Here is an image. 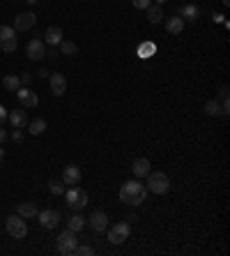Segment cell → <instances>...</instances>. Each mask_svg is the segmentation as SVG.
<instances>
[{"instance_id":"obj_1","label":"cell","mask_w":230,"mask_h":256,"mask_svg":"<svg viewBox=\"0 0 230 256\" xmlns=\"http://www.w3.org/2000/svg\"><path fill=\"white\" fill-rule=\"evenodd\" d=\"M145 199H148V187L141 180H129L120 189V201L127 205H141L145 203Z\"/></svg>"},{"instance_id":"obj_2","label":"cell","mask_w":230,"mask_h":256,"mask_svg":"<svg viewBox=\"0 0 230 256\" xmlns=\"http://www.w3.org/2000/svg\"><path fill=\"white\" fill-rule=\"evenodd\" d=\"M148 183H145V187H148V194H166L170 189V178L164 173V171H150L148 173Z\"/></svg>"},{"instance_id":"obj_3","label":"cell","mask_w":230,"mask_h":256,"mask_svg":"<svg viewBox=\"0 0 230 256\" xmlns=\"http://www.w3.org/2000/svg\"><path fill=\"white\" fill-rule=\"evenodd\" d=\"M5 229H7V233L14 240H21V238H26L28 236V224H26V219H23L21 215H12V217H7Z\"/></svg>"},{"instance_id":"obj_4","label":"cell","mask_w":230,"mask_h":256,"mask_svg":"<svg viewBox=\"0 0 230 256\" xmlns=\"http://www.w3.org/2000/svg\"><path fill=\"white\" fill-rule=\"evenodd\" d=\"M58 252H60L62 256H71L74 254V249H76V245H79V238H76V233L74 231H62L60 236H58Z\"/></svg>"},{"instance_id":"obj_5","label":"cell","mask_w":230,"mask_h":256,"mask_svg":"<svg viewBox=\"0 0 230 256\" xmlns=\"http://www.w3.org/2000/svg\"><path fill=\"white\" fill-rule=\"evenodd\" d=\"M129 236H131L129 221H117V224H113V226L108 229V242H111V245H122Z\"/></svg>"},{"instance_id":"obj_6","label":"cell","mask_w":230,"mask_h":256,"mask_svg":"<svg viewBox=\"0 0 230 256\" xmlns=\"http://www.w3.org/2000/svg\"><path fill=\"white\" fill-rule=\"evenodd\" d=\"M37 219H39V226L44 231H53L58 224H60V212L58 210H42V212H37Z\"/></svg>"},{"instance_id":"obj_7","label":"cell","mask_w":230,"mask_h":256,"mask_svg":"<svg viewBox=\"0 0 230 256\" xmlns=\"http://www.w3.org/2000/svg\"><path fill=\"white\" fill-rule=\"evenodd\" d=\"M26 55L30 58V60H42L46 55V44H44V39H39V37H35V39H30L26 46Z\"/></svg>"},{"instance_id":"obj_8","label":"cell","mask_w":230,"mask_h":256,"mask_svg":"<svg viewBox=\"0 0 230 256\" xmlns=\"http://www.w3.org/2000/svg\"><path fill=\"white\" fill-rule=\"evenodd\" d=\"M16 97H18V102H21L23 109H35V106L39 104V97H37V95L28 88V86H21V88L16 90Z\"/></svg>"},{"instance_id":"obj_9","label":"cell","mask_w":230,"mask_h":256,"mask_svg":"<svg viewBox=\"0 0 230 256\" xmlns=\"http://www.w3.org/2000/svg\"><path fill=\"white\" fill-rule=\"evenodd\" d=\"M35 23H37L35 14H33V12H23V14H18V17L14 18V30H16V33H26L30 28H35Z\"/></svg>"},{"instance_id":"obj_10","label":"cell","mask_w":230,"mask_h":256,"mask_svg":"<svg viewBox=\"0 0 230 256\" xmlns=\"http://www.w3.org/2000/svg\"><path fill=\"white\" fill-rule=\"evenodd\" d=\"M90 229L92 231H97V233H101V231H106L108 226V217H106V212H101V210H95L92 215H90Z\"/></svg>"},{"instance_id":"obj_11","label":"cell","mask_w":230,"mask_h":256,"mask_svg":"<svg viewBox=\"0 0 230 256\" xmlns=\"http://www.w3.org/2000/svg\"><path fill=\"white\" fill-rule=\"evenodd\" d=\"M51 92H53L55 97H60V95L67 92V76L65 74H60V72L51 74Z\"/></svg>"},{"instance_id":"obj_12","label":"cell","mask_w":230,"mask_h":256,"mask_svg":"<svg viewBox=\"0 0 230 256\" xmlns=\"http://www.w3.org/2000/svg\"><path fill=\"white\" fill-rule=\"evenodd\" d=\"M62 183H65L67 187L79 185V183H81V168H79V166H74V164L65 166V171H62Z\"/></svg>"},{"instance_id":"obj_13","label":"cell","mask_w":230,"mask_h":256,"mask_svg":"<svg viewBox=\"0 0 230 256\" xmlns=\"http://www.w3.org/2000/svg\"><path fill=\"white\" fill-rule=\"evenodd\" d=\"M180 17L184 18V23H198V18H200V9L198 5H184V7L180 9Z\"/></svg>"},{"instance_id":"obj_14","label":"cell","mask_w":230,"mask_h":256,"mask_svg":"<svg viewBox=\"0 0 230 256\" xmlns=\"http://www.w3.org/2000/svg\"><path fill=\"white\" fill-rule=\"evenodd\" d=\"M150 171H152V168H150V162H148L145 157H138V159H136V162L131 164V173L138 178V180H141V178H145L148 173H150Z\"/></svg>"},{"instance_id":"obj_15","label":"cell","mask_w":230,"mask_h":256,"mask_svg":"<svg viewBox=\"0 0 230 256\" xmlns=\"http://www.w3.org/2000/svg\"><path fill=\"white\" fill-rule=\"evenodd\" d=\"M7 120L12 123V127L21 129V127H26V125H28V113L23 111V109H16V111H9Z\"/></svg>"},{"instance_id":"obj_16","label":"cell","mask_w":230,"mask_h":256,"mask_svg":"<svg viewBox=\"0 0 230 256\" xmlns=\"http://www.w3.org/2000/svg\"><path fill=\"white\" fill-rule=\"evenodd\" d=\"M62 42V30L58 26H51L46 28L44 33V44H51V46H58Z\"/></svg>"},{"instance_id":"obj_17","label":"cell","mask_w":230,"mask_h":256,"mask_svg":"<svg viewBox=\"0 0 230 256\" xmlns=\"http://www.w3.org/2000/svg\"><path fill=\"white\" fill-rule=\"evenodd\" d=\"M184 18L180 17V14H177V17H173V18H166V30H168L170 35H180V33H182V30H184Z\"/></svg>"},{"instance_id":"obj_18","label":"cell","mask_w":230,"mask_h":256,"mask_svg":"<svg viewBox=\"0 0 230 256\" xmlns=\"http://www.w3.org/2000/svg\"><path fill=\"white\" fill-rule=\"evenodd\" d=\"M85 224H88V219H85L81 212H74V215L69 217V221H67V229L74 231V233H79V231L85 229Z\"/></svg>"},{"instance_id":"obj_19","label":"cell","mask_w":230,"mask_h":256,"mask_svg":"<svg viewBox=\"0 0 230 256\" xmlns=\"http://www.w3.org/2000/svg\"><path fill=\"white\" fill-rule=\"evenodd\" d=\"M69 208L74 212H81L83 208H88V192H85L83 187H79V194H76V199L69 203Z\"/></svg>"},{"instance_id":"obj_20","label":"cell","mask_w":230,"mask_h":256,"mask_svg":"<svg viewBox=\"0 0 230 256\" xmlns=\"http://www.w3.org/2000/svg\"><path fill=\"white\" fill-rule=\"evenodd\" d=\"M37 205L35 203H18L16 208V215H21L23 219H30V217H37Z\"/></svg>"},{"instance_id":"obj_21","label":"cell","mask_w":230,"mask_h":256,"mask_svg":"<svg viewBox=\"0 0 230 256\" xmlns=\"http://www.w3.org/2000/svg\"><path fill=\"white\" fill-rule=\"evenodd\" d=\"M2 88L7 90V92H16L21 88V79H18L16 74H7L5 79H2Z\"/></svg>"},{"instance_id":"obj_22","label":"cell","mask_w":230,"mask_h":256,"mask_svg":"<svg viewBox=\"0 0 230 256\" xmlns=\"http://www.w3.org/2000/svg\"><path fill=\"white\" fill-rule=\"evenodd\" d=\"M148 12V18H150V23H161V18H164V7L161 5H150V7L145 9Z\"/></svg>"},{"instance_id":"obj_23","label":"cell","mask_w":230,"mask_h":256,"mask_svg":"<svg viewBox=\"0 0 230 256\" xmlns=\"http://www.w3.org/2000/svg\"><path fill=\"white\" fill-rule=\"evenodd\" d=\"M28 132L33 134V136H39V134H44L46 132V120L44 118H37V120H28Z\"/></svg>"},{"instance_id":"obj_24","label":"cell","mask_w":230,"mask_h":256,"mask_svg":"<svg viewBox=\"0 0 230 256\" xmlns=\"http://www.w3.org/2000/svg\"><path fill=\"white\" fill-rule=\"evenodd\" d=\"M205 113L210 115V118H216V115H221V104H219L216 99H210V102H205Z\"/></svg>"},{"instance_id":"obj_25","label":"cell","mask_w":230,"mask_h":256,"mask_svg":"<svg viewBox=\"0 0 230 256\" xmlns=\"http://www.w3.org/2000/svg\"><path fill=\"white\" fill-rule=\"evenodd\" d=\"M58 46H60L62 55H76V51H79V49H76V44H74V42H69V39H62Z\"/></svg>"},{"instance_id":"obj_26","label":"cell","mask_w":230,"mask_h":256,"mask_svg":"<svg viewBox=\"0 0 230 256\" xmlns=\"http://www.w3.org/2000/svg\"><path fill=\"white\" fill-rule=\"evenodd\" d=\"M7 39H16V30L12 26H0V42H7Z\"/></svg>"},{"instance_id":"obj_27","label":"cell","mask_w":230,"mask_h":256,"mask_svg":"<svg viewBox=\"0 0 230 256\" xmlns=\"http://www.w3.org/2000/svg\"><path fill=\"white\" fill-rule=\"evenodd\" d=\"M49 189H51V194L62 196L65 194V183H62V180H51V183H49Z\"/></svg>"},{"instance_id":"obj_28","label":"cell","mask_w":230,"mask_h":256,"mask_svg":"<svg viewBox=\"0 0 230 256\" xmlns=\"http://www.w3.org/2000/svg\"><path fill=\"white\" fill-rule=\"evenodd\" d=\"M74 254H79V256H92V254H95V249L90 247V245H76Z\"/></svg>"},{"instance_id":"obj_29","label":"cell","mask_w":230,"mask_h":256,"mask_svg":"<svg viewBox=\"0 0 230 256\" xmlns=\"http://www.w3.org/2000/svg\"><path fill=\"white\" fill-rule=\"evenodd\" d=\"M0 49H2L5 53L16 51V39H7V42H0Z\"/></svg>"},{"instance_id":"obj_30","label":"cell","mask_w":230,"mask_h":256,"mask_svg":"<svg viewBox=\"0 0 230 256\" xmlns=\"http://www.w3.org/2000/svg\"><path fill=\"white\" fill-rule=\"evenodd\" d=\"M131 5H133L136 9H148L152 2H150V0H131Z\"/></svg>"},{"instance_id":"obj_31","label":"cell","mask_w":230,"mask_h":256,"mask_svg":"<svg viewBox=\"0 0 230 256\" xmlns=\"http://www.w3.org/2000/svg\"><path fill=\"white\" fill-rule=\"evenodd\" d=\"M7 136H9V139H12L14 143H21V141H23V134H21V129H16V127H14V132L7 134Z\"/></svg>"},{"instance_id":"obj_32","label":"cell","mask_w":230,"mask_h":256,"mask_svg":"<svg viewBox=\"0 0 230 256\" xmlns=\"http://www.w3.org/2000/svg\"><path fill=\"white\" fill-rule=\"evenodd\" d=\"M152 51H154V44H145V46H141V49H138L141 58H148V53H152Z\"/></svg>"},{"instance_id":"obj_33","label":"cell","mask_w":230,"mask_h":256,"mask_svg":"<svg viewBox=\"0 0 230 256\" xmlns=\"http://www.w3.org/2000/svg\"><path fill=\"white\" fill-rule=\"evenodd\" d=\"M18 79H21V86H28V83L33 81V74H28V72H23V74H21Z\"/></svg>"},{"instance_id":"obj_34","label":"cell","mask_w":230,"mask_h":256,"mask_svg":"<svg viewBox=\"0 0 230 256\" xmlns=\"http://www.w3.org/2000/svg\"><path fill=\"white\" fill-rule=\"evenodd\" d=\"M7 115H9V111H7V109H5L2 104H0V125L5 123V120H7Z\"/></svg>"},{"instance_id":"obj_35","label":"cell","mask_w":230,"mask_h":256,"mask_svg":"<svg viewBox=\"0 0 230 256\" xmlns=\"http://www.w3.org/2000/svg\"><path fill=\"white\" fill-rule=\"evenodd\" d=\"M37 76H39V79H49V70H44V67H42V70L37 72Z\"/></svg>"},{"instance_id":"obj_36","label":"cell","mask_w":230,"mask_h":256,"mask_svg":"<svg viewBox=\"0 0 230 256\" xmlns=\"http://www.w3.org/2000/svg\"><path fill=\"white\" fill-rule=\"evenodd\" d=\"M5 141H7V132H5V129H0V146H2Z\"/></svg>"},{"instance_id":"obj_37","label":"cell","mask_w":230,"mask_h":256,"mask_svg":"<svg viewBox=\"0 0 230 256\" xmlns=\"http://www.w3.org/2000/svg\"><path fill=\"white\" fill-rule=\"evenodd\" d=\"M5 159V150H2V146H0V162Z\"/></svg>"},{"instance_id":"obj_38","label":"cell","mask_w":230,"mask_h":256,"mask_svg":"<svg viewBox=\"0 0 230 256\" xmlns=\"http://www.w3.org/2000/svg\"><path fill=\"white\" fill-rule=\"evenodd\" d=\"M164 2H168V0H154V5H164Z\"/></svg>"},{"instance_id":"obj_39","label":"cell","mask_w":230,"mask_h":256,"mask_svg":"<svg viewBox=\"0 0 230 256\" xmlns=\"http://www.w3.org/2000/svg\"><path fill=\"white\" fill-rule=\"evenodd\" d=\"M26 2H28V5H35V2H37V0H26Z\"/></svg>"},{"instance_id":"obj_40","label":"cell","mask_w":230,"mask_h":256,"mask_svg":"<svg viewBox=\"0 0 230 256\" xmlns=\"http://www.w3.org/2000/svg\"><path fill=\"white\" fill-rule=\"evenodd\" d=\"M221 2H223V5H230V0H221Z\"/></svg>"}]
</instances>
